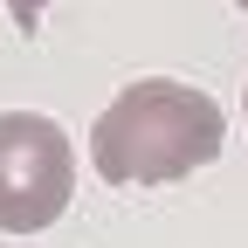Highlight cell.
Masks as SVG:
<instances>
[{
	"label": "cell",
	"instance_id": "7a4b0ae2",
	"mask_svg": "<svg viewBox=\"0 0 248 248\" xmlns=\"http://www.w3.org/2000/svg\"><path fill=\"white\" fill-rule=\"evenodd\" d=\"M69 186H76L69 131L42 110H0V228L42 234L48 221H62Z\"/></svg>",
	"mask_w": 248,
	"mask_h": 248
},
{
	"label": "cell",
	"instance_id": "3957f363",
	"mask_svg": "<svg viewBox=\"0 0 248 248\" xmlns=\"http://www.w3.org/2000/svg\"><path fill=\"white\" fill-rule=\"evenodd\" d=\"M7 14H14V28H21V42L42 35V0H7Z\"/></svg>",
	"mask_w": 248,
	"mask_h": 248
},
{
	"label": "cell",
	"instance_id": "277c9868",
	"mask_svg": "<svg viewBox=\"0 0 248 248\" xmlns=\"http://www.w3.org/2000/svg\"><path fill=\"white\" fill-rule=\"evenodd\" d=\"M234 7H248V0H234Z\"/></svg>",
	"mask_w": 248,
	"mask_h": 248
},
{
	"label": "cell",
	"instance_id": "6da1fadb",
	"mask_svg": "<svg viewBox=\"0 0 248 248\" xmlns=\"http://www.w3.org/2000/svg\"><path fill=\"white\" fill-rule=\"evenodd\" d=\"M221 138H228V117L207 90L145 76L124 97H110V110L90 131V159L110 186H172L221 159Z\"/></svg>",
	"mask_w": 248,
	"mask_h": 248
}]
</instances>
